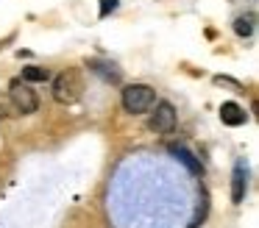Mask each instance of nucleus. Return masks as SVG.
<instances>
[{"label": "nucleus", "instance_id": "2", "mask_svg": "<svg viewBox=\"0 0 259 228\" xmlns=\"http://www.w3.org/2000/svg\"><path fill=\"white\" fill-rule=\"evenodd\" d=\"M120 100H123V109L128 114H145L156 106V89L148 86V83H128Z\"/></svg>", "mask_w": 259, "mask_h": 228}, {"label": "nucleus", "instance_id": "12", "mask_svg": "<svg viewBox=\"0 0 259 228\" xmlns=\"http://www.w3.org/2000/svg\"><path fill=\"white\" fill-rule=\"evenodd\" d=\"M117 9V0H103L101 3V17H109V11Z\"/></svg>", "mask_w": 259, "mask_h": 228}, {"label": "nucleus", "instance_id": "13", "mask_svg": "<svg viewBox=\"0 0 259 228\" xmlns=\"http://www.w3.org/2000/svg\"><path fill=\"white\" fill-rule=\"evenodd\" d=\"M214 83H220V86H223V83H226V86H234V89H242V86H240V83H237V81H231V78H223V75H218V78H214Z\"/></svg>", "mask_w": 259, "mask_h": 228}, {"label": "nucleus", "instance_id": "8", "mask_svg": "<svg viewBox=\"0 0 259 228\" xmlns=\"http://www.w3.org/2000/svg\"><path fill=\"white\" fill-rule=\"evenodd\" d=\"M20 81H25V83H45V81H51V70H48V67H36V64L23 67V78H20Z\"/></svg>", "mask_w": 259, "mask_h": 228}, {"label": "nucleus", "instance_id": "1", "mask_svg": "<svg viewBox=\"0 0 259 228\" xmlns=\"http://www.w3.org/2000/svg\"><path fill=\"white\" fill-rule=\"evenodd\" d=\"M81 95H84V78H81V72L75 70V67L59 72V75L53 78V100H56V103L70 106V103H75Z\"/></svg>", "mask_w": 259, "mask_h": 228}, {"label": "nucleus", "instance_id": "7", "mask_svg": "<svg viewBox=\"0 0 259 228\" xmlns=\"http://www.w3.org/2000/svg\"><path fill=\"white\" fill-rule=\"evenodd\" d=\"M170 153H173L181 164H187V170H190V172H201V161H198L187 148H181V145H170Z\"/></svg>", "mask_w": 259, "mask_h": 228}, {"label": "nucleus", "instance_id": "4", "mask_svg": "<svg viewBox=\"0 0 259 228\" xmlns=\"http://www.w3.org/2000/svg\"><path fill=\"white\" fill-rule=\"evenodd\" d=\"M148 128L153 133H170L176 128V109L167 100H156V106L151 109V120H148Z\"/></svg>", "mask_w": 259, "mask_h": 228}, {"label": "nucleus", "instance_id": "5", "mask_svg": "<svg viewBox=\"0 0 259 228\" xmlns=\"http://www.w3.org/2000/svg\"><path fill=\"white\" fill-rule=\"evenodd\" d=\"M245 189H248V167H245V161H237L234 175H231V200H234V203H242Z\"/></svg>", "mask_w": 259, "mask_h": 228}, {"label": "nucleus", "instance_id": "3", "mask_svg": "<svg viewBox=\"0 0 259 228\" xmlns=\"http://www.w3.org/2000/svg\"><path fill=\"white\" fill-rule=\"evenodd\" d=\"M9 100H12L14 111L17 114H34L36 109H39V98H36V92L31 89V83L25 81H12V86H9Z\"/></svg>", "mask_w": 259, "mask_h": 228}, {"label": "nucleus", "instance_id": "9", "mask_svg": "<svg viewBox=\"0 0 259 228\" xmlns=\"http://www.w3.org/2000/svg\"><path fill=\"white\" fill-rule=\"evenodd\" d=\"M253 28H256V17L253 14H240L234 20V33L237 36H251Z\"/></svg>", "mask_w": 259, "mask_h": 228}, {"label": "nucleus", "instance_id": "10", "mask_svg": "<svg viewBox=\"0 0 259 228\" xmlns=\"http://www.w3.org/2000/svg\"><path fill=\"white\" fill-rule=\"evenodd\" d=\"M90 67H92L95 72H101L106 81H120V72H117V70H106V64H101V61H90Z\"/></svg>", "mask_w": 259, "mask_h": 228}, {"label": "nucleus", "instance_id": "6", "mask_svg": "<svg viewBox=\"0 0 259 228\" xmlns=\"http://www.w3.org/2000/svg\"><path fill=\"white\" fill-rule=\"evenodd\" d=\"M220 120H223V125H231V128H237V125H242V122L248 120V114H245V109L242 106H237V103H223L220 106Z\"/></svg>", "mask_w": 259, "mask_h": 228}, {"label": "nucleus", "instance_id": "11", "mask_svg": "<svg viewBox=\"0 0 259 228\" xmlns=\"http://www.w3.org/2000/svg\"><path fill=\"white\" fill-rule=\"evenodd\" d=\"M17 111H14V106H12V100L9 98H0V120H6V117H14Z\"/></svg>", "mask_w": 259, "mask_h": 228}]
</instances>
